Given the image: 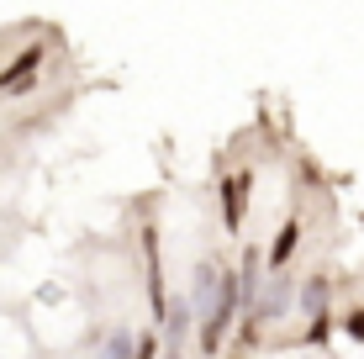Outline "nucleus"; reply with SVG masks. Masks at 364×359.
<instances>
[{
  "label": "nucleus",
  "instance_id": "0eeeda50",
  "mask_svg": "<svg viewBox=\"0 0 364 359\" xmlns=\"http://www.w3.org/2000/svg\"><path fill=\"white\" fill-rule=\"evenodd\" d=\"M154 354H159V333H143L137 349H132V359H154Z\"/></svg>",
  "mask_w": 364,
  "mask_h": 359
},
{
  "label": "nucleus",
  "instance_id": "20e7f679",
  "mask_svg": "<svg viewBox=\"0 0 364 359\" xmlns=\"http://www.w3.org/2000/svg\"><path fill=\"white\" fill-rule=\"evenodd\" d=\"M296 238H301V227H296V222H285V227L274 232V243H269V264H274V269H285V264H291Z\"/></svg>",
  "mask_w": 364,
  "mask_h": 359
},
{
  "label": "nucleus",
  "instance_id": "423d86ee",
  "mask_svg": "<svg viewBox=\"0 0 364 359\" xmlns=\"http://www.w3.org/2000/svg\"><path fill=\"white\" fill-rule=\"evenodd\" d=\"M100 359H132V333H111L106 349H100Z\"/></svg>",
  "mask_w": 364,
  "mask_h": 359
},
{
  "label": "nucleus",
  "instance_id": "6e6552de",
  "mask_svg": "<svg viewBox=\"0 0 364 359\" xmlns=\"http://www.w3.org/2000/svg\"><path fill=\"white\" fill-rule=\"evenodd\" d=\"M328 333H333V323H328V317H311V333H306V343H322Z\"/></svg>",
  "mask_w": 364,
  "mask_h": 359
},
{
  "label": "nucleus",
  "instance_id": "f257e3e1",
  "mask_svg": "<svg viewBox=\"0 0 364 359\" xmlns=\"http://www.w3.org/2000/svg\"><path fill=\"white\" fill-rule=\"evenodd\" d=\"M217 291H222V269H217V259H200V264L191 269V312L211 317V306H217Z\"/></svg>",
  "mask_w": 364,
  "mask_h": 359
},
{
  "label": "nucleus",
  "instance_id": "7ed1b4c3",
  "mask_svg": "<svg viewBox=\"0 0 364 359\" xmlns=\"http://www.w3.org/2000/svg\"><path fill=\"white\" fill-rule=\"evenodd\" d=\"M243 201H248V175H232L222 185V222H228V232H243Z\"/></svg>",
  "mask_w": 364,
  "mask_h": 359
},
{
  "label": "nucleus",
  "instance_id": "39448f33",
  "mask_svg": "<svg viewBox=\"0 0 364 359\" xmlns=\"http://www.w3.org/2000/svg\"><path fill=\"white\" fill-rule=\"evenodd\" d=\"M328 296H333L328 275H311V280H306V291H301V306H306L311 317H322V306H328Z\"/></svg>",
  "mask_w": 364,
  "mask_h": 359
},
{
  "label": "nucleus",
  "instance_id": "1a4fd4ad",
  "mask_svg": "<svg viewBox=\"0 0 364 359\" xmlns=\"http://www.w3.org/2000/svg\"><path fill=\"white\" fill-rule=\"evenodd\" d=\"M348 338H354V343H364V306H359L354 317H348Z\"/></svg>",
  "mask_w": 364,
  "mask_h": 359
},
{
  "label": "nucleus",
  "instance_id": "f03ea898",
  "mask_svg": "<svg viewBox=\"0 0 364 359\" xmlns=\"http://www.w3.org/2000/svg\"><path fill=\"white\" fill-rule=\"evenodd\" d=\"M37 64H43V48H27L16 64L0 74V90H6V95H21V90H27V85L37 80Z\"/></svg>",
  "mask_w": 364,
  "mask_h": 359
}]
</instances>
